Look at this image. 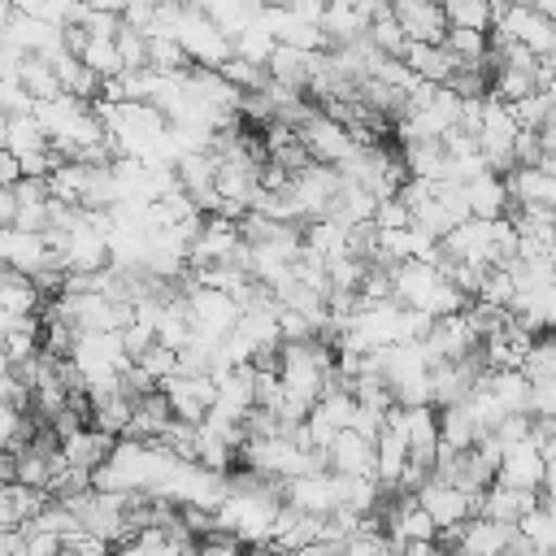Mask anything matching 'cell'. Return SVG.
<instances>
[{"label":"cell","mask_w":556,"mask_h":556,"mask_svg":"<svg viewBox=\"0 0 556 556\" xmlns=\"http://www.w3.org/2000/svg\"><path fill=\"white\" fill-rule=\"evenodd\" d=\"M113 48H117L122 74H130V70H148V39H143L139 30H130L126 22H122V30L113 35Z\"/></svg>","instance_id":"f6af8a7d"},{"label":"cell","mask_w":556,"mask_h":556,"mask_svg":"<svg viewBox=\"0 0 556 556\" xmlns=\"http://www.w3.org/2000/svg\"><path fill=\"white\" fill-rule=\"evenodd\" d=\"M191 4H195L226 39H235L243 26H252V22L261 17V9H265L261 0H191Z\"/></svg>","instance_id":"4316f807"},{"label":"cell","mask_w":556,"mask_h":556,"mask_svg":"<svg viewBox=\"0 0 556 556\" xmlns=\"http://www.w3.org/2000/svg\"><path fill=\"white\" fill-rule=\"evenodd\" d=\"M4 274H9V269H4V265H0V278H4Z\"/></svg>","instance_id":"be15d7a7"},{"label":"cell","mask_w":556,"mask_h":556,"mask_svg":"<svg viewBox=\"0 0 556 556\" xmlns=\"http://www.w3.org/2000/svg\"><path fill=\"white\" fill-rule=\"evenodd\" d=\"M165 426H169V404L161 391H152V395H139L130 404V426L122 439H161Z\"/></svg>","instance_id":"f1b7e54d"},{"label":"cell","mask_w":556,"mask_h":556,"mask_svg":"<svg viewBox=\"0 0 556 556\" xmlns=\"http://www.w3.org/2000/svg\"><path fill=\"white\" fill-rule=\"evenodd\" d=\"M235 243H239V222H230L222 213H204L195 239L187 243V269H204V265L230 261Z\"/></svg>","instance_id":"4fadbf2b"},{"label":"cell","mask_w":556,"mask_h":556,"mask_svg":"<svg viewBox=\"0 0 556 556\" xmlns=\"http://www.w3.org/2000/svg\"><path fill=\"white\" fill-rule=\"evenodd\" d=\"M295 139L304 143L308 161H317V165H339V161L356 148V143H352V135H348V126H339V122L321 117L317 109L295 126Z\"/></svg>","instance_id":"9c48e42d"},{"label":"cell","mask_w":556,"mask_h":556,"mask_svg":"<svg viewBox=\"0 0 556 556\" xmlns=\"http://www.w3.org/2000/svg\"><path fill=\"white\" fill-rule=\"evenodd\" d=\"M282 504H291L304 517H330V513H339V473L313 469L304 478H287L282 482Z\"/></svg>","instance_id":"ba28073f"},{"label":"cell","mask_w":556,"mask_h":556,"mask_svg":"<svg viewBox=\"0 0 556 556\" xmlns=\"http://www.w3.org/2000/svg\"><path fill=\"white\" fill-rule=\"evenodd\" d=\"M465 204H469V217H482V222H495L508 213V187L500 174H478L465 182Z\"/></svg>","instance_id":"484cf974"},{"label":"cell","mask_w":556,"mask_h":556,"mask_svg":"<svg viewBox=\"0 0 556 556\" xmlns=\"http://www.w3.org/2000/svg\"><path fill=\"white\" fill-rule=\"evenodd\" d=\"M22 534H26L22 556H61V539L56 534H39V530H26V526H22Z\"/></svg>","instance_id":"db71d44e"},{"label":"cell","mask_w":556,"mask_h":556,"mask_svg":"<svg viewBox=\"0 0 556 556\" xmlns=\"http://www.w3.org/2000/svg\"><path fill=\"white\" fill-rule=\"evenodd\" d=\"M109 447H113V439L100 434V430H91V426H78L74 434H65V439L56 443L61 460H65L70 469H83V473H91V469L109 456Z\"/></svg>","instance_id":"cb8c5ba5"},{"label":"cell","mask_w":556,"mask_h":556,"mask_svg":"<svg viewBox=\"0 0 556 556\" xmlns=\"http://www.w3.org/2000/svg\"><path fill=\"white\" fill-rule=\"evenodd\" d=\"M39 304L43 300H39V291H35L30 278H22V274H4L0 278V313H9V317H35Z\"/></svg>","instance_id":"d6a6232c"},{"label":"cell","mask_w":556,"mask_h":556,"mask_svg":"<svg viewBox=\"0 0 556 556\" xmlns=\"http://www.w3.org/2000/svg\"><path fill=\"white\" fill-rule=\"evenodd\" d=\"M439 48L452 56V65H482V56H486V30H456V26H447V35H443Z\"/></svg>","instance_id":"836d02e7"},{"label":"cell","mask_w":556,"mask_h":556,"mask_svg":"<svg viewBox=\"0 0 556 556\" xmlns=\"http://www.w3.org/2000/svg\"><path fill=\"white\" fill-rule=\"evenodd\" d=\"M339 556H395L391 539L382 534V526H361L356 534H348L339 543Z\"/></svg>","instance_id":"7bdbcfd3"},{"label":"cell","mask_w":556,"mask_h":556,"mask_svg":"<svg viewBox=\"0 0 556 556\" xmlns=\"http://www.w3.org/2000/svg\"><path fill=\"white\" fill-rule=\"evenodd\" d=\"M43 148H48V135L39 130V122H35L30 113L4 117V152H13V156L22 161V156H35V152H43Z\"/></svg>","instance_id":"f546056e"},{"label":"cell","mask_w":556,"mask_h":556,"mask_svg":"<svg viewBox=\"0 0 556 556\" xmlns=\"http://www.w3.org/2000/svg\"><path fill=\"white\" fill-rule=\"evenodd\" d=\"M517 556H552V552H547V547H521Z\"/></svg>","instance_id":"91938a15"},{"label":"cell","mask_w":556,"mask_h":556,"mask_svg":"<svg viewBox=\"0 0 556 556\" xmlns=\"http://www.w3.org/2000/svg\"><path fill=\"white\" fill-rule=\"evenodd\" d=\"M191 556H239V543L230 539V534H204V539H195L191 543Z\"/></svg>","instance_id":"f5cc1de1"},{"label":"cell","mask_w":556,"mask_h":556,"mask_svg":"<svg viewBox=\"0 0 556 556\" xmlns=\"http://www.w3.org/2000/svg\"><path fill=\"white\" fill-rule=\"evenodd\" d=\"M65 508L78 517V530L91 534V539H100L104 547L130 539V526H126V495H117V491H96V486H87V491L70 495Z\"/></svg>","instance_id":"6da1fadb"},{"label":"cell","mask_w":556,"mask_h":556,"mask_svg":"<svg viewBox=\"0 0 556 556\" xmlns=\"http://www.w3.org/2000/svg\"><path fill=\"white\" fill-rule=\"evenodd\" d=\"M13 226L35 230V235L48 226V187H43V178H17L13 182Z\"/></svg>","instance_id":"d4e9b609"},{"label":"cell","mask_w":556,"mask_h":556,"mask_svg":"<svg viewBox=\"0 0 556 556\" xmlns=\"http://www.w3.org/2000/svg\"><path fill=\"white\" fill-rule=\"evenodd\" d=\"M30 109H35V100L26 96V87L17 78H0V113L13 117V113H30Z\"/></svg>","instance_id":"f907efd6"},{"label":"cell","mask_w":556,"mask_h":556,"mask_svg":"<svg viewBox=\"0 0 556 556\" xmlns=\"http://www.w3.org/2000/svg\"><path fill=\"white\" fill-rule=\"evenodd\" d=\"M169 39L182 48V56L195 65V70H217L226 56H230V39L195 9V4H178L174 9V30Z\"/></svg>","instance_id":"7a4b0ae2"},{"label":"cell","mask_w":556,"mask_h":556,"mask_svg":"<svg viewBox=\"0 0 556 556\" xmlns=\"http://www.w3.org/2000/svg\"><path fill=\"white\" fill-rule=\"evenodd\" d=\"M17 83L26 87V96H30V100H52V96H61L52 65H48V61H39V56H22V65H17Z\"/></svg>","instance_id":"8d00e7d4"},{"label":"cell","mask_w":556,"mask_h":556,"mask_svg":"<svg viewBox=\"0 0 556 556\" xmlns=\"http://www.w3.org/2000/svg\"><path fill=\"white\" fill-rule=\"evenodd\" d=\"M439 9L456 30H491V0H439Z\"/></svg>","instance_id":"d590c367"},{"label":"cell","mask_w":556,"mask_h":556,"mask_svg":"<svg viewBox=\"0 0 556 556\" xmlns=\"http://www.w3.org/2000/svg\"><path fill=\"white\" fill-rule=\"evenodd\" d=\"M317 30H321L326 48H343V43H356V39H365V30H369V17H365V13H356L348 0H326Z\"/></svg>","instance_id":"603a6c76"},{"label":"cell","mask_w":556,"mask_h":556,"mask_svg":"<svg viewBox=\"0 0 556 556\" xmlns=\"http://www.w3.org/2000/svg\"><path fill=\"white\" fill-rule=\"evenodd\" d=\"M500 178L508 187V204H517V208H552L556 204V174H543L539 165H513Z\"/></svg>","instance_id":"d6986e66"},{"label":"cell","mask_w":556,"mask_h":556,"mask_svg":"<svg viewBox=\"0 0 556 556\" xmlns=\"http://www.w3.org/2000/svg\"><path fill=\"white\" fill-rule=\"evenodd\" d=\"M491 35L521 43L530 56H552V52H556V22L543 17V13H534V9H526V4H513V0H508V9L491 22Z\"/></svg>","instance_id":"5b68a950"},{"label":"cell","mask_w":556,"mask_h":556,"mask_svg":"<svg viewBox=\"0 0 556 556\" xmlns=\"http://www.w3.org/2000/svg\"><path fill=\"white\" fill-rule=\"evenodd\" d=\"M478 391L495 404L500 417H530V382L517 369H486L478 378Z\"/></svg>","instance_id":"e0dca14e"},{"label":"cell","mask_w":556,"mask_h":556,"mask_svg":"<svg viewBox=\"0 0 556 556\" xmlns=\"http://www.w3.org/2000/svg\"><path fill=\"white\" fill-rule=\"evenodd\" d=\"M130 404H135V400H126V395L117 391V395H109V400L91 404L87 426H91V430H100V434H109V439H122V434H126V426H130Z\"/></svg>","instance_id":"1f68e13d"},{"label":"cell","mask_w":556,"mask_h":556,"mask_svg":"<svg viewBox=\"0 0 556 556\" xmlns=\"http://www.w3.org/2000/svg\"><path fill=\"white\" fill-rule=\"evenodd\" d=\"M478 343H482V334L473 330V321H469L465 313H452V317L430 321V330H426V339H421L430 365H434V361H460V356H473Z\"/></svg>","instance_id":"30bf717a"},{"label":"cell","mask_w":556,"mask_h":556,"mask_svg":"<svg viewBox=\"0 0 556 556\" xmlns=\"http://www.w3.org/2000/svg\"><path fill=\"white\" fill-rule=\"evenodd\" d=\"M400 165L408 178H426V182H443V165L447 152L439 143H404L400 148Z\"/></svg>","instance_id":"4dcf8cb0"},{"label":"cell","mask_w":556,"mask_h":556,"mask_svg":"<svg viewBox=\"0 0 556 556\" xmlns=\"http://www.w3.org/2000/svg\"><path fill=\"white\" fill-rule=\"evenodd\" d=\"M391 17L413 43H443L447 35V17L439 0H391Z\"/></svg>","instance_id":"5bb4252c"},{"label":"cell","mask_w":556,"mask_h":556,"mask_svg":"<svg viewBox=\"0 0 556 556\" xmlns=\"http://www.w3.org/2000/svg\"><path fill=\"white\" fill-rule=\"evenodd\" d=\"M135 365H139V369H143V374H148V378L161 387V382H165V378L178 369V356H174V348H161V343L152 339V343H148V348L135 356Z\"/></svg>","instance_id":"c3c4849f"},{"label":"cell","mask_w":556,"mask_h":556,"mask_svg":"<svg viewBox=\"0 0 556 556\" xmlns=\"http://www.w3.org/2000/svg\"><path fill=\"white\" fill-rule=\"evenodd\" d=\"M96 78H113V74H122V61H117V48H113V39H83V48L74 52Z\"/></svg>","instance_id":"ab89813d"},{"label":"cell","mask_w":556,"mask_h":556,"mask_svg":"<svg viewBox=\"0 0 556 556\" xmlns=\"http://www.w3.org/2000/svg\"><path fill=\"white\" fill-rule=\"evenodd\" d=\"M369 226H374V230H404V226H408V208H404L395 195H387V200L374 204Z\"/></svg>","instance_id":"681fc988"},{"label":"cell","mask_w":556,"mask_h":556,"mask_svg":"<svg viewBox=\"0 0 556 556\" xmlns=\"http://www.w3.org/2000/svg\"><path fill=\"white\" fill-rule=\"evenodd\" d=\"M534 504H539V491H513V486L491 482V486H482V491H478V500H473V517L517 526Z\"/></svg>","instance_id":"ffe728a7"},{"label":"cell","mask_w":556,"mask_h":556,"mask_svg":"<svg viewBox=\"0 0 556 556\" xmlns=\"http://www.w3.org/2000/svg\"><path fill=\"white\" fill-rule=\"evenodd\" d=\"M491 482L513 486V491H543V486L552 482V465L539 456V447H534L530 439H521V443H508V447H504V456H500Z\"/></svg>","instance_id":"52a82bcc"},{"label":"cell","mask_w":556,"mask_h":556,"mask_svg":"<svg viewBox=\"0 0 556 556\" xmlns=\"http://www.w3.org/2000/svg\"><path fill=\"white\" fill-rule=\"evenodd\" d=\"M400 61H404V70L413 74V78H421V83H434V87H443L447 83V74H452V56L439 48V43H404V52H400Z\"/></svg>","instance_id":"83f0119b"},{"label":"cell","mask_w":556,"mask_h":556,"mask_svg":"<svg viewBox=\"0 0 556 556\" xmlns=\"http://www.w3.org/2000/svg\"><path fill=\"white\" fill-rule=\"evenodd\" d=\"M395 556H447L439 543H404Z\"/></svg>","instance_id":"9f6ffc18"},{"label":"cell","mask_w":556,"mask_h":556,"mask_svg":"<svg viewBox=\"0 0 556 556\" xmlns=\"http://www.w3.org/2000/svg\"><path fill=\"white\" fill-rule=\"evenodd\" d=\"M434 543H439L443 552H452V556H517V552L526 547L513 526L486 521V517H469V521H460L456 530H439Z\"/></svg>","instance_id":"3957f363"},{"label":"cell","mask_w":556,"mask_h":556,"mask_svg":"<svg viewBox=\"0 0 556 556\" xmlns=\"http://www.w3.org/2000/svg\"><path fill=\"white\" fill-rule=\"evenodd\" d=\"M248 413H252V365H235L226 378H217V387H213V404H208L204 417L243 426Z\"/></svg>","instance_id":"2e32d148"},{"label":"cell","mask_w":556,"mask_h":556,"mask_svg":"<svg viewBox=\"0 0 556 556\" xmlns=\"http://www.w3.org/2000/svg\"><path fill=\"white\" fill-rule=\"evenodd\" d=\"M17 178H22V169H17V156L0 148V187H13Z\"/></svg>","instance_id":"11a10c76"},{"label":"cell","mask_w":556,"mask_h":556,"mask_svg":"<svg viewBox=\"0 0 556 556\" xmlns=\"http://www.w3.org/2000/svg\"><path fill=\"white\" fill-rule=\"evenodd\" d=\"M552 100H556L552 91H530V96L513 100L508 113H513L517 130H539V126H547V122H552Z\"/></svg>","instance_id":"74e56055"},{"label":"cell","mask_w":556,"mask_h":556,"mask_svg":"<svg viewBox=\"0 0 556 556\" xmlns=\"http://www.w3.org/2000/svg\"><path fill=\"white\" fill-rule=\"evenodd\" d=\"M321 460H326V469L339 473V478H374V443L361 439V434H352V430H339V434L326 443Z\"/></svg>","instance_id":"ac0fdd59"},{"label":"cell","mask_w":556,"mask_h":556,"mask_svg":"<svg viewBox=\"0 0 556 556\" xmlns=\"http://www.w3.org/2000/svg\"><path fill=\"white\" fill-rule=\"evenodd\" d=\"M356 13H365V17H378V13H387L391 9V0H348Z\"/></svg>","instance_id":"6f0895ef"},{"label":"cell","mask_w":556,"mask_h":556,"mask_svg":"<svg viewBox=\"0 0 556 556\" xmlns=\"http://www.w3.org/2000/svg\"><path fill=\"white\" fill-rule=\"evenodd\" d=\"M22 526H26V530H39V534H56L61 543L78 534V517H74L65 504H43V508H39L30 521H22Z\"/></svg>","instance_id":"60d3db41"},{"label":"cell","mask_w":556,"mask_h":556,"mask_svg":"<svg viewBox=\"0 0 556 556\" xmlns=\"http://www.w3.org/2000/svg\"><path fill=\"white\" fill-rule=\"evenodd\" d=\"M213 378L208 374H169L156 391L165 395V404H169V417H178V421H204V413H208V404H213Z\"/></svg>","instance_id":"7c38bea8"},{"label":"cell","mask_w":556,"mask_h":556,"mask_svg":"<svg viewBox=\"0 0 556 556\" xmlns=\"http://www.w3.org/2000/svg\"><path fill=\"white\" fill-rule=\"evenodd\" d=\"M413 500H417V508L434 521V530H456L460 521L473 517V495H465L460 486H452V482H443V478H434V473L413 491Z\"/></svg>","instance_id":"8992f818"},{"label":"cell","mask_w":556,"mask_h":556,"mask_svg":"<svg viewBox=\"0 0 556 556\" xmlns=\"http://www.w3.org/2000/svg\"><path fill=\"white\" fill-rule=\"evenodd\" d=\"M217 74H222V83H230L239 96L265 87V70H261V65H248V61H239V56H226V61L217 65Z\"/></svg>","instance_id":"bcb514c9"},{"label":"cell","mask_w":556,"mask_h":556,"mask_svg":"<svg viewBox=\"0 0 556 556\" xmlns=\"http://www.w3.org/2000/svg\"><path fill=\"white\" fill-rule=\"evenodd\" d=\"M321 65V52H304V48H287V43H274L269 61H265V78L278 83V87H291L300 96H308V83Z\"/></svg>","instance_id":"9a60e30c"},{"label":"cell","mask_w":556,"mask_h":556,"mask_svg":"<svg viewBox=\"0 0 556 556\" xmlns=\"http://www.w3.org/2000/svg\"><path fill=\"white\" fill-rule=\"evenodd\" d=\"M65 361H70V369L78 374V382H83V378H104V374L117 378V374L130 365V356H126L117 330H83V334H74Z\"/></svg>","instance_id":"277c9868"},{"label":"cell","mask_w":556,"mask_h":556,"mask_svg":"<svg viewBox=\"0 0 556 556\" xmlns=\"http://www.w3.org/2000/svg\"><path fill=\"white\" fill-rule=\"evenodd\" d=\"M434 417H439V447H447V452H465V447H473L482 439V426H478L469 400L434 408Z\"/></svg>","instance_id":"7402d4cb"},{"label":"cell","mask_w":556,"mask_h":556,"mask_svg":"<svg viewBox=\"0 0 556 556\" xmlns=\"http://www.w3.org/2000/svg\"><path fill=\"white\" fill-rule=\"evenodd\" d=\"M517 374H521L526 382H539V378H556V343H552L547 334H534V343L526 348V356H521Z\"/></svg>","instance_id":"f35d334b"},{"label":"cell","mask_w":556,"mask_h":556,"mask_svg":"<svg viewBox=\"0 0 556 556\" xmlns=\"http://www.w3.org/2000/svg\"><path fill=\"white\" fill-rule=\"evenodd\" d=\"M365 39L374 43V52H382V56H400L404 52V30L395 26V17H391V9L387 13H378V17H369V30H365Z\"/></svg>","instance_id":"b9f144b4"},{"label":"cell","mask_w":556,"mask_h":556,"mask_svg":"<svg viewBox=\"0 0 556 556\" xmlns=\"http://www.w3.org/2000/svg\"><path fill=\"white\" fill-rule=\"evenodd\" d=\"M165 4H191V0H165Z\"/></svg>","instance_id":"6125c7cd"},{"label":"cell","mask_w":556,"mask_h":556,"mask_svg":"<svg viewBox=\"0 0 556 556\" xmlns=\"http://www.w3.org/2000/svg\"><path fill=\"white\" fill-rule=\"evenodd\" d=\"M530 417H556V378L530 382Z\"/></svg>","instance_id":"816d5d0a"},{"label":"cell","mask_w":556,"mask_h":556,"mask_svg":"<svg viewBox=\"0 0 556 556\" xmlns=\"http://www.w3.org/2000/svg\"><path fill=\"white\" fill-rule=\"evenodd\" d=\"M513 4H526V9H534L543 17H552V9H556V0H513Z\"/></svg>","instance_id":"680465c9"},{"label":"cell","mask_w":556,"mask_h":556,"mask_svg":"<svg viewBox=\"0 0 556 556\" xmlns=\"http://www.w3.org/2000/svg\"><path fill=\"white\" fill-rule=\"evenodd\" d=\"M269 52H274V35H269L261 22L243 26V30L230 39V56H239V61H248V65H261V70H265Z\"/></svg>","instance_id":"e575fe53"},{"label":"cell","mask_w":556,"mask_h":556,"mask_svg":"<svg viewBox=\"0 0 556 556\" xmlns=\"http://www.w3.org/2000/svg\"><path fill=\"white\" fill-rule=\"evenodd\" d=\"M482 374L486 369H482L478 352L473 356H460V361H434L430 374H426V382H430V408H447V404L465 400Z\"/></svg>","instance_id":"8fae6325"},{"label":"cell","mask_w":556,"mask_h":556,"mask_svg":"<svg viewBox=\"0 0 556 556\" xmlns=\"http://www.w3.org/2000/svg\"><path fill=\"white\" fill-rule=\"evenodd\" d=\"M148 70L152 74H178V70H191V61L182 56V48L165 35H152L148 39Z\"/></svg>","instance_id":"ee69618b"},{"label":"cell","mask_w":556,"mask_h":556,"mask_svg":"<svg viewBox=\"0 0 556 556\" xmlns=\"http://www.w3.org/2000/svg\"><path fill=\"white\" fill-rule=\"evenodd\" d=\"M513 278H508V269H500V265H491V269H482V282H478V291H473V300H482V304H495V308H508L513 304Z\"/></svg>","instance_id":"7dc6e473"},{"label":"cell","mask_w":556,"mask_h":556,"mask_svg":"<svg viewBox=\"0 0 556 556\" xmlns=\"http://www.w3.org/2000/svg\"><path fill=\"white\" fill-rule=\"evenodd\" d=\"M404 447H408V460L430 469L434 452H439V417L434 408H404Z\"/></svg>","instance_id":"44dd1931"},{"label":"cell","mask_w":556,"mask_h":556,"mask_svg":"<svg viewBox=\"0 0 556 556\" xmlns=\"http://www.w3.org/2000/svg\"><path fill=\"white\" fill-rule=\"evenodd\" d=\"M9 13H13V9H9V0H0V35H4V22H9Z\"/></svg>","instance_id":"94428289"}]
</instances>
